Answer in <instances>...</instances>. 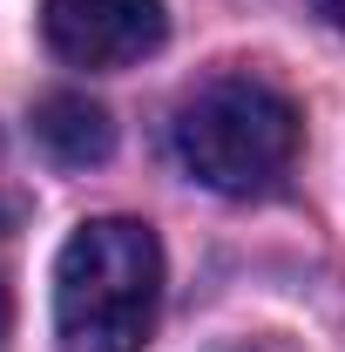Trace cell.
<instances>
[{
	"instance_id": "1",
	"label": "cell",
	"mask_w": 345,
	"mask_h": 352,
	"mask_svg": "<svg viewBox=\"0 0 345 352\" xmlns=\"http://www.w3.org/2000/svg\"><path fill=\"white\" fill-rule=\"evenodd\" d=\"M163 305V244L135 217H88L54 258L61 352H142Z\"/></svg>"
},
{
	"instance_id": "2",
	"label": "cell",
	"mask_w": 345,
	"mask_h": 352,
	"mask_svg": "<svg viewBox=\"0 0 345 352\" xmlns=\"http://www.w3.org/2000/svg\"><path fill=\"white\" fill-rule=\"evenodd\" d=\"M176 156L216 197H264L298 163V109L264 75H210L176 102Z\"/></svg>"
},
{
	"instance_id": "3",
	"label": "cell",
	"mask_w": 345,
	"mask_h": 352,
	"mask_svg": "<svg viewBox=\"0 0 345 352\" xmlns=\"http://www.w3.org/2000/svg\"><path fill=\"white\" fill-rule=\"evenodd\" d=\"M41 34L75 68H129L170 34L163 0H41Z\"/></svg>"
},
{
	"instance_id": "4",
	"label": "cell",
	"mask_w": 345,
	"mask_h": 352,
	"mask_svg": "<svg viewBox=\"0 0 345 352\" xmlns=\"http://www.w3.org/2000/svg\"><path fill=\"white\" fill-rule=\"evenodd\" d=\"M34 135H41L47 156L68 163V170H88V163H102V156L115 149V122H109V109L88 102V95H68V88L34 102Z\"/></svg>"
},
{
	"instance_id": "5",
	"label": "cell",
	"mask_w": 345,
	"mask_h": 352,
	"mask_svg": "<svg viewBox=\"0 0 345 352\" xmlns=\"http://www.w3.org/2000/svg\"><path fill=\"white\" fill-rule=\"evenodd\" d=\"M311 7H318V14L332 21V28H345V0H311Z\"/></svg>"
},
{
	"instance_id": "6",
	"label": "cell",
	"mask_w": 345,
	"mask_h": 352,
	"mask_svg": "<svg viewBox=\"0 0 345 352\" xmlns=\"http://www.w3.org/2000/svg\"><path fill=\"white\" fill-rule=\"evenodd\" d=\"M7 318H14V311H7V285H0V339H7Z\"/></svg>"
}]
</instances>
